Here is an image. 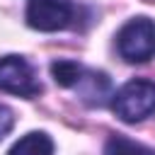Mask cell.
<instances>
[{
  "instance_id": "1",
  "label": "cell",
  "mask_w": 155,
  "mask_h": 155,
  "mask_svg": "<svg viewBox=\"0 0 155 155\" xmlns=\"http://www.w3.org/2000/svg\"><path fill=\"white\" fill-rule=\"evenodd\" d=\"M111 109L126 124H136L155 114V82L150 80H131L121 85L111 99Z\"/></svg>"
},
{
  "instance_id": "2",
  "label": "cell",
  "mask_w": 155,
  "mask_h": 155,
  "mask_svg": "<svg viewBox=\"0 0 155 155\" xmlns=\"http://www.w3.org/2000/svg\"><path fill=\"white\" fill-rule=\"evenodd\" d=\"M116 48L128 63H145L155 56V22L148 17L128 19L116 34Z\"/></svg>"
},
{
  "instance_id": "3",
  "label": "cell",
  "mask_w": 155,
  "mask_h": 155,
  "mask_svg": "<svg viewBox=\"0 0 155 155\" xmlns=\"http://www.w3.org/2000/svg\"><path fill=\"white\" fill-rule=\"evenodd\" d=\"M73 12L70 0H29L27 24L39 31H58L70 24Z\"/></svg>"
},
{
  "instance_id": "4",
  "label": "cell",
  "mask_w": 155,
  "mask_h": 155,
  "mask_svg": "<svg viewBox=\"0 0 155 155\" xmlns=\"http://www.w3.org/2000/svg\"><path fill=\"white\" fill-rule=\"evenodd\" d=\"M0 90L19 97H34L41 92V85L22 56H5L0 58Z\"/></svg>"
},
{
  "instance_id": "5",
  "label": "cell",
  "mask_w": 155,
  "mask_h": 155,
  "mask_svg": "<svg viewBox=\"0 0 155 155\" xmlns=\"http://www.w3.org/2000/svg\"><path fill=\"white\" fill-rule=\"evenodd\" d=\"M7 155H53V140L44 131H31L22 136Z\"/></svg>"
},
{
  "instance_id": "6",
  "label": "cell",
  "mask_w": 155,
  "mask_h": 155,
  "mask_svg": "<svg viewBox=\"0 0 155 155\" xmlns=\"http://www.w3.org/2000/svg\"><path fill=\"white\" fill-rule=\"evenodd\" d=\"M51 75L56 80V85L61 87H75L82 75H85V68L75 61H53L51 63Z\"/></svg>"
},
{
  "instance_id": "7",
  "label": "cell",
  "mask_w": 155,
  "mask_h": 155,
  "mask_svg": "<svg viewBox=\"0 0 155 155\" xmlns=\"http://www.w3.org/2000/svg\"><path fill=\"white\" fill-rule=\"evenodd\" d=\"M104 155H155V150L126 136H111L104 145Z\"/></svg>"
},
{
  "instance_id": "8",
  "label": "cell",
  "mask_w": 155,
  "mask_h": 155,
  "mask_svg": "<svg viewBox=\"0 0 155 155\" xmlns=\"http://www.w3.org/2000/svg\"><path fill=\"white\" fill-rule=\"evenodd\" d=\"M12 126H15V116H12V111H10L7 107L0 104V140L12 131Z\"/></svg>"
}]
</instances>
